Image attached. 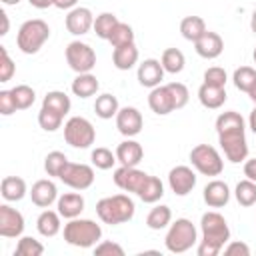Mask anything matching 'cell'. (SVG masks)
<instances>
[{
  "label": "cell",
  "instance_id": "37",
  "mask_svg": "<svg viewBox=\"0 0 256 256\" xmlns=\"http://www.w3.org/2000/svg\"><path fill=\"white\" fill-rule=\"evenodd\" d=\"M10 92H12V96H14V102H16V108H18V110L30 108V106L34 104V100H36V92H34L30 86H26V84H18V86H14Z\"/></svg>",
  "mask_w": 256,
  "mask_h": 256
},
{
  "label": "cell",
  "instance_id": "3",
  "mask_svg": "<svg viewBox=\"0 0 256 256\" xmlns=\"http://www.w3.org/2000/svg\"><path fill=\"white\" fill-rule=\"evenodd\" d=\"M136 212V206L132 202L130 196L126 194H114V196H106L102 200H98L96 204V214L104 224L116 226V224H124L128 220H132Z\"/></svg>",
  "mask_w": 256,
  "mask_h": 256
},
{
  "label": "cell",
  "instance_id": "33",
  "mask_svg": "<svg viewBox=\"0 0 256 256\" xmlns=\"http://www.w3.org/2000/svg\"><path fill=\"white\" fill-rule=\"evenodd\" d=\"M118 22H120V20H118L112 12H102V14H98V16L94 18V32H96V36L102 38V40H108Z\"/></svg>",
  "mask_w": 256,
  "mask_h": 256
},
{
  "label": "cell",
  "instance_id": "8",
  "mask_svg": "<svg viewBox=\"0 0 256 256\" xmlns=\"http://www.w3.org/2000/svg\"><path fill=\"white\" fill-rule=\"evenodd\" d=\"M64 140L72 148H88L96 140V130L90 124V120L82 116H72L64 124Z\"/></svg>",
  "mask_w": 256,
  "mask_h": 256
},
{
  "label": "cell",
  "instance_id": "54",
  "mask_svg": "<svg viewBox=\"0 0 256 256\" xmlns=\"http://www.w3.org/2000/svg\"><path fill=\"white\" fill-rule=\"evenodd\" d=\"M250 28H252V32L256 34V10L252 12V18H250Z\"/></svg>",
  "mask_w": 256,
  "mask_h": 256
},
{
  "label": "cell",
  "instance_id": "19",
  "mask_svg": "<svg viewBox=\"0 0 256 256\" xmlns=\"http://www.w3.org/2000/svg\"><path fill=\"white\" fill-rule=\"evenodd\" d=\"M202 196H204V202L210 208H222L230 200V188L222 180H212V182H208L204 186V194Z\"/></svg>",
  "mask_w": 256,
  "mask_h": 256
},
{
  "label": "cell",
  "instance_id": "27",
  "mask_svg": "<svg viewBox=\"0 0 256 256\" xmlns=\"http://www.w3.org/2000/svg\"><path fill=\"white\" fill-rule=\"evenodd\" d=\"M36 228L42 236L46 238H52L60 232V212H54V210H44L38 220H36Z\"/></svg>",
  "mask_w": 256,
  "mask_h": 256
},
{
  "label": "cell",
  "instance_id": "10",
  "mask_svg": "<svg viewBox=\"0 0 256 256\" xmlns=\"http://www.w3.org/2000/svg\"><path fill=\"white\" fill-rule=\"evenodd\" d=\"M114 184L126 192H134L136 196L142 192V188L146 186L150 174L138 170L136 166H120L114 170Z\"/></svg>",
  "mask_w": 256,
  "mask_h": 256
},
{
  "label": "cell",
  "instance_id": "7",
  "mask_svg": "<svg viewBox=\"0 0 256 256\" xmlns=\"http://www.w3.org/2000/svg\"><path fill=\"white\" fill-rule=\"evenodd\" d=\"M190 162L192 166L204 174V176H218L224 170V162L214 146L208 144H198L190 150Z\"/></svg>",
  "mask_w": 256,
  "mask_h": 256
},
{
  "label": "cell",
  "instance_id": "43",
  "mask_svg": "<svg viewBox=\"0 0 256 256\" xmlns=\"http://www.w3.org/2000/svg\"><path fill=\"white\" fill-rule=\"evenodd\" d=\"M166 86H168V90H170V94H172V100H174V110L184 108V106L188 104V98H190L188 88H186L182 82H170V84H166Z\"/></svg>",
  "mask_w": 256,
  "mask_h": 256
},
{
  "label": "cell",
  "instance_id": "55",
  "mask_svg": "<svg viewBox=\"0 0 256 256\" xmlns=\"http://www.w3.org/2000/svg\"><path fill=\"white\" fill-rule=\"evenodd\" d=\"M248 96H250V98H252V102L256 104V84H254V86L248 90Z\"/></svg>",
  "mask_w": 256,
  "mask_h": 256
},
{
  "label": "cell",
  "instance_id": "25",
  "mask_svg": "<svg viewBox=\"0 0 256 256\" xmlns=\"http://www.w3.org/2000/svg\"><path fill=\"white\" fill-rule=\"evenodd\" d=\"M0 194L8 202H18L26 196V182L18 176H6L0 184Z\"/></svg>",
  "mask_w": 256,
  "mask_h": 256
},
{
  "label": "cell",
  "instance_id": "11",
  "mask_svg": "<svg viewBox=\"0 0 256 256\" xmlns=\"http://www.w3.org/2000/svg\"><path fill=\"white\" fill-rule=\"evenodd\" d=\"M58 178H60L66 186H70V188H74V190H86V188H90L92 182H94V170H92L88 164L68 162Z\"/></svg>",
  "mask_w": 256,
  "mask_h": 256
},
{
  "label": "cell",
  "instance_id": "57",
  "mask_svg": "<svg viewBox=\"0 0 256 256\" xmlns=\"http://www.w3.org/2000/svg\"><path fill=\"white\" fill-rule=\"evenodd\" d=\"M252 58H254V64H256V48H254V52H252Z\"/></svg>",
  "mask_w": 256,
  "mask_h": 256
},
{
  "label": "cell",
  "instance_id": "34",
  "mask_svg": "<svg viewBox=\"0 0 256 256\" xmlns=\"http://www.w3.org/2000/svg\"><path fill=\"white\" fill-rule=\"evenodd\" d=\"M162 196H164V184H162L160 178H156V176H150L148 182H146V186H144L142 192L138 194V198H140L142 202H146V204H154V202H158Z\"/></svg>",
  "mask_w": 256,
  "mask_h": 256
},
{
  "label": "cell",
  "instance_id": "46",
  "mask_svg": "<svg viewBox=\"0 0 256 256\" xmlns=\"http://www.w3.org/2000/svg\"><path fill=\"white\" fill-rule=\"evenodd\" d=\"M94 254H98V256H106V254H110V256H124V248L120 244H116V242L106 240V242H100V244L94 246Z\"/></svg>",
  "mask_w": 256,
  "mask_h": 256
},
{
  "label": "cell",
  "instance_id": "13",
  "mask_svg": "<svg viewBox=\"0 0 256 256\" xmlns=\"http://www.w3.org/2000/svg\"><path fill=\"white\" fill-rule=\"evenodd\" d=\"M142 124H144L142 114H140L138 108H134V106H124V108H120L118 114H116V128H118V132H120L122 136H128V138H130V136L140 134Z\"/></svg>",
  "mask_w": 256,
  "mask_h": 256
},
{
  "label": "cell",
  "instance_id": "40",
  "mask_svg": "<svg viewBox=\"0 0 256 256\" xmlns=\"http://www.w3.org/2000/svg\"><path fill=\"white\" fill-rule=\"evenodd\" d=\"M62 120H64V116H60V114H56V112H52L48 108H40V112H38V124L46 132L58 130L62 126Z\"/></svg>",
  "mask_w": 256,
  "mask_h": 256
},
{
  "label": "cell",
  "instance_id": "41",
  "mask_svg": "<svg viewBox=\"0 0 256 256\" xmlns=\"http://www.w3.org/2000/svg\"><path fill=\"white\" fill-rule=\"evenodd\" d=\"M44 252V246L34 240L32 236H22L18 240V246H16V254L18 256H40Z\"/></svg>",
  "mask_w": 256,
  "mask_h": 256
},
{
  "label": "cell",
  "instance_id": "4",
  "mask_svg": "<svg viewBox=\"0 0 256 256\" xmlns=\"http://www.w3.org/2000/svg\"><path fill=\"white\" fill-rule=\"evenodd\" d=\"M102 238V228L94 220L88 218H72L64 226V240L70 246L78 248H92Z\"/></svg>",
  "mask_w": 256,
  "mask_h": 256
},
{
  "label": "cell",
  "instance_id": "23",
  "mask_svg": "<svg viewBox=\"0 0 256 256\" xmlns=\"http://www.w3.org/2000/svg\"><path fill=\"white\" fill-rule=\"evenodd\" d=\"M198 100L204 108L208 110H216L226 102V90L222 86H210V84H202L198 88Z\"/></svg>",
  "mask_w": 256,
  "mask_h": 256
},
{
  "label": "cell",
  "instance_id": "53",
  "mask_svg": "<svg viewBox=\"0 0 256 256\" xmlns=\"http://www.w3.org/2000/svg\"><path fill=\"white\" fill-rule=\"evenodd\" d=\"M248 124H250V128H252V132L256 134V106H254V110L250 112V118H248Z\"/></svg>",
  "mask_w": 256,
  "mask_h": 256
},
{
  "label": "cell",
  "instance_id": "14",
  "mask_svg": "<svg viewBox=\"0 0 256 256\" xmlns=\"http://www.w3.org/2000/svg\"><path fill=\"white\" fill-rule=\"evenodd\" d=\"M168 184L176 196H186L196 186V174L188 166H176L168 174Z\"/></svg>",
  "mask_w": 256,
  "mask_h": 256
},
{
  "label": "cell",
  "instance_id": "12",
  "mask_svg": "<svg viewBox=\"0 0 256 256\" xmlns=\"http://www.w3.org/2000/svg\"><path fill=\"white\" fill-rule=\"evenodd\" d=\"M22 232H24V216L16 208L2 204L0 206V236L18 238Z\"/></svg>",
  "mask_w": 256,
  "mask_h": 256
},
{
  "label": "cell",
  "instance_id": "26",
  "mask_svg": "<svg viewBox=\"0 0 256 256\" xmlns=\"http://www.w3.org/2000/svg\"><path fill=\"white\" fill-rule=\"evenodd\" d=\"M98 86H100V84H98L96 76L90 74V72H84V74H78V76L74 78V82H72V92H74L78 98H90V96L96 94Z\"/></svg>",
  "mask_w": 256,
  "mask_h": 256
},
{
  "label": "cell",
  "instance_id": "9",
  "mask_svg": "<svg viewBox=\"0 0 256 256\" xmlns=\"http://www.w3.org/2000/svg\"><path fill=\"white\" fill-rule=\"evenodd\" d=\"M66 62L74 72L84 74V72H90L96 66V54L88 44H84L80 40H74L66 46Z\"/></svg>",
  "mask_w": 256,
  "mask_h": 256
},
{
  "label": "cell",
  "instance_id": "24",
  "mask_svg": "<svg viewBox=\"0 0 256 256\" xmlns=\"http://www.w3.org/2000/svg\"><path fill=\"white\" fill-rule=\"evenodd\" d=\"M112 62L118 70H130L136 62H138V48L134 42L130 44H122V46H116L114 52H112Z\"/></svg>",
  "mask_w": 256,
  "mask_h": 256
},
{
  "label": "cell",
  "instance_id": "52",
  "mask_svg": "<svg viewBox=\"0 0 256 256\" xmlns=\"http://www.w3.org/2000/svg\"><path fill=\"white\" fill-rule=\"evenodd\" d=\"M0 18H2V30H0V34L4 36V34H8V14L6 12H0Z\"/></svg>",
  "mask_w": 256,
  "mask_h": 256
},
{
  "label": "cell",
  "instance_id": "2",
  "mask_svg": "<svg viewBox=\"0 0 256 256\" xmlns=\"http://www.w3.org/2000/svg\"><path fill=\"white\" fill-rule=\"evenodd\" d=\"M202 228V242L198 246V256H216L230 240V228L222 214L206 212L200 220Z\"/></svg>",
  "mask_w": 256,
  "mask_h": 256
},
{
  "label": "cell",
  "instance_id": "20",
  "mask_svg": "<svg viewBox=\"0 0 256 256\" xmlns=\"http://www.w3.org/2000/svg\"><path fill=\"white\" fill-rule=\"evenodd\" d=\"M148 106L152 108V112H156L158 116H166L174 110V100H172V94L168 90V86H156L152 88L150 96H148Z\"/></svg>",
  "mask_w": 256,
  "mask_h": 256
},
{
  "label": "cell",
  "instance_id": "32",
  "mask_svg": "<svg viewBox=\"0 0 256 256\" xmlns=\"http://www.w3.org/2000/svg\"><path fill=\"white\" fill-rule=\"evenodd\" d=\"M170 220H172V210L168 206H156V208H152L148 212L146 226L150 230H162V228H166L170 224Z\"/></svg>",
  "mask_w": 256,
  "mask_h": 256
},
{
  "label": "cell",
  "instance_id": "21",
  "mask_svg": "<svg viewBox=\"0 0 256 256\" xmlns=\"http://www.w3.org/2000/svg\"><path fill=\"white\" fill-rule=\"evenodd\" d=\"M116 158L122 166H138L144 158V150L136 140H124L116 148Z\"/></svg>",
  "mask_w": 256,
  "mask_h": 256
},
{
  "label": "cell",
  "instance_id": "47",
  "mask_svg": "<svg viewBox=\"0 0 256 256\" xmlns=\"http://www.w3.org/2000/svg\"><path fill=\"white\" fill-rule=\"evenodd\" d=\"M18 108H16V102H14V96L10 90H2L0 92V114L4 116H10L14 114Z\"/></svg>",
  "mask_w": 256,
  "mask_h": 256
},
{
  "label": "cell",
  "instance_id": "44",
  "mask_svg": "<svg viewBox=\"0 0 256 256\" xmlns=\"http://www.w3.org/2000/svg\"><path fill=\"white\" fill-rule=\"evenodd\" d=\"M14 62L8 56V50L4 46H0V82H8L14 76Z\"/></svg>",
  "mask_w": 256,
  "mask_h": 256
},
{
  "label": "cell",
  "instance_id": "18",
  "mask_svg": "<svg viewBox=\"0 0 256 256\" xmlns=\"http://www.w3.org/2000/svg\"><path fill=\"white\" fill-rule=\"evenodd\" d=\"M30 198L38 208H48L58 200V190L52 180H38L32 184Z\"/></svg>",
  "mask_w": 256,
  "mask_h": 256
},
{
  "label": "cell",
  "instance_id": "48",
  "mask_svg": "<svg viewBox=\"0 0 256 256\" xmlns=\"http://www.w3.org/2000/svg\"><path fill=\"white\" fill-rule=\"evenodd\" d=\"M224 254L226 256H234V254H238V256H250V248H248L246 242H230L224 248Z\"/></svg>",
  "mask_w": 256,
  "mask_h": 256
},
{
  "label": "cell",
  "instance_id": "56",
  "mask_svg": "<svg viewBox=\"0 0 256 256\" xmlns=\"http://www.w3.org/2000/svg\"><path fill=\"white\" fill-rule=\"evenodd\" d=\"M2 2H4V4H10V6H12V4H18L20 0H2Z\"/></svg>",
  "mask_w": 256,
  "mask_h": 256
},
{
  "label": "cell",
  "instance_id": "51",
  "mask_svg": "<svg viewBox=\"0 0 256 256\" xmlns=\"http://www.w3.org/2000/svg\"><path fill=\"white\" fill-rule=\"evenodd\" d=\"M34 8H40V10H44V8H48V6H54V0H28Z\"/></svg>",
  "mask_w": 256,
  "mask_h": 256
},
{
  "label": "cell",
  "instance_id": "38",
  "mask_svg": "<svg viewBox=\"0 0 256 256\" xmlns=\"http://www.w3.org/2000/svg\"><path fill=\"white\" fill-rule=\"evenodd\" d=\"M66 164H68L66 154H64V152H58V150L50 152V154L44 158V170H46L48 176H56V178H58V176L62 174V170H64Z\"/></svg>",
  "mask_w": 256,
  "mask_h": 256
},
{
  "label": "cell",
  "instance_id": "50",
  "mask_svg": "<svg viewBox=\"0 0 256 256\" xmlns=\"http://www.w3.org/2000/svg\"><path fill=\"white\" fill-rule=\"evenodd\" d=\"M78 0H54V6L60 10H72Z\"/></svg>",
  "mask_w": 256,
  "mask_h": 256
},
{
  "label": "cell",
  "instance_id": "42",
  "mask_svg": "<svg viewBox=\"0 0 256 256\" xmlns=\"http://www.w3.org/2000/svg\"><path fill=\"white\" fill-rule=\"evenodd\" d=\"M92 164L96 166V168H100V170H110L112 166H114V162L118 160L116 158V154H112L108 148H96V150H92Z\"/></svg>",
  "mask_w": 256,
  "mask_h": 256
},
{
  "label": "cell",
  "instance_id": "17",
  "mask_svg": "<svg viewBox=\"0 0 256 256\" xmlns=\"http://www.w3.org/2000/svg\"><path fill=\"white\" fill-rule=\"evenodd\" d=\"M164 78V68H162V62L156 60V58H148L144 60L140 66H138V82L146 88H156L160 86Z\"/></svg>",
  "mask_w": 256,
  "mask_h": 256
},
{
  "label": "cell",
  "instance_id": "49",
  "mask_svg": "<svg viewBox=\"0 0 256 256\" xmlns=\"http://www.w3.org/2000/svg\"><path fill=\"white\" fill-rule=\"evenodd\" d=\"M244 176L252 182H256V158H250L244 162Z\"/></svg>",
  "mask_w": 256,
  "mask_h": 256
},
{
  "label": "cell",
  "instance_id": "28",
  "mask_svg": "<svg viewBox=\"0 0 256 256\" xmlns=\"http://www.w3.org/2000/svg\"><path fill=\"white\" fill-rule=\"evenodd\" d=\"M70 106H72L70 104V98L64 92H60V90L48 92L44 96V100H42V108H48V110H52V112H56L60 116H66L70 112Z\"/></svg>",
  "mask_w": 256,
  "mask_h": 256
},
{
  "label": "cell",
  "instance_id": "29",
  "mask_svg": "<svg viewBox=\"0 0 256 256\" xmlns=\"http://www.w3.org/2000/svg\"><path fill=\"white\" fill-rule=\"evenodd\" d=\"M180 32L186 40L190 42H196L204 32H206V22L200 18V16H186L182 22H180Z\"/></svg>",
  "mask_w": 256,
  "mask_h": 256
},
{
  "label": "cell",
  "instance_id": "39",
  "mask_svg": "<svg viewBox=\"0 0 256 256\" xmlns=\"http://www.w3.org/2000/svg\"><path fill=\"white\" fill-rule=\"evenodd\" d=\"M108 42H110L114 48H116V46H122V44L134 42V30H132V26H128V24H124V22H118L116 28L112 30Z\"/></svg>",
  "mask_w": 256,
  "mask_h": 256
},
{
  "label": "cell",
  "instance_id": "31",
  "mask_svg": "<svg viewBox=\"0 0 256 256\" xmlns=\"http://www.w3.org/2000/svg\"><path fill=\"white\" fill-rule=\"evenodd\" d=\"M118 110H120L118 100H116V96H112V94H102V96H98L96 102H94V112H96V116H100V118H104V120L116 116Z\"/></svg>",
  "mask_w": 256,
  "mask_h": 256
},
{
  "label": "cell",
  "instance_id": "5",
  "mask_svg": "<svg viewBox=\"0 0 256 256\" xmlns=\"http://www.w3.org/2000/svg\"><path fill=\"white\" fill-rule=\"evenodd\" d=\"M50 38V28L44 20L34 18V20H26L16 36V44L24 54H36L44 42Z\"/></svg>",
  "mask_w": 256,
  "mask_h": 256
},
{
  "label": "cell",
  "instance_id": "22",
  "mask_svg": "<svg viewBox=\"0 0 256 256\" xmlns=\"http://www.w3.org/2000/svg\"><path fill=\"white\" fill-rule=\"evenodd\" d=\"M56 204H58L60 216H64V218H68V220L78 218L80 212L84 210V198H82L80 194H76V192H66V194H62V196L56 200Z\"/></svg>",
  "mask_w": 256,
  "mask_h": 256
},
{
  "label": "cell",
  "instance_id": "35",
  "mask_svg": "<svg viewBox=\"0 0 256 256\" xmlns=\"http://www.w3.org/2000/svg\"><path fill=\"white\" fill-rule=\"evenodd\" d=\"M234 196L238 200L240 206H252L256 204V182L252 180H240L236 184V190H234Z\"/></svg>",
  "mask_w": 256,
  "mask_h": 256
},
{
  "label": "cell",
  "instance_id": "15",
  "mask_svg": "<svg viewBox=\"0 0 256 256\" xmlns=\"http://www.w3.org/2000/svg\"><path fill=\"white\" fill-rule=\"evenodd\" d=\"M90 28H94V16L88 8L84 6H76L68 12L66 16V30L74 36H82L86 34Z\"/></svg>",
  "mask_w": 256,
  "mask_h": 256
},
{
  "label": "cell",
  "instance_id": "36",
  "mask_svg": "<svg viewBox=\"0 0 256 256\" xmlns=\"http://www.w3.org/2000/svg\"><path fill=\"white\" fill-rule=\"evenodd\" d=\"M232 80H234V86H236L238 90H242V92L248 94V90L256 84V70L250 68V66H240V68L234 70Z\"/></svg>",
  "mask_w": 256,
  "mask_h": 256
},
{
  "label": "cell",
  "instance_id": "1",
  "mask_svg": "<svg viewBox=\"0 0 256 256\" xmlns=\"http://www.w3.org/2000/svg\"><path fill=\"white\" fill-rule=\"evenodd\" d=\"M216 132H218V140L224 150V156L232 164L246 160L248 144H246V136H244V118L238 112H234V110L222 112L216 118Z\"/></svg>",
  "mask_w": 256,
  "mask_h": 256
},
{
  "label": "cell",
  "instance_id": "6",
  "mask_svg": "<svg viewBox=\"0 0 256 256\" xmlns=\"http://www.w3.org/2000/svg\"><path fill=\"white\" fill-rule=\"evenodd\" d=\"M196 226L188 218H178L174 224H170V230L164 238V244L168 252L172 254H182L190 250L196 244Z\"/></svg>",
  "mask_w": 256,
  "mask_h": 256
},
{
  "label": "cell",
  "instance_id": "30",
  "mask_svg": "<svg viewBox=\"0 0 256 256\" xmlns=\"http://www.w3.org/2000/svg\"><path fill=\"white\" fill-rule=\"evenodd\" d=\"M160 62H162L164 72H170V74H178V72H182V70H184V64H186L184 54H182L178 48H166V50L162 52Z\"/></svg>",
  "mask_w": 256,
  "mask_h": 256
},
{
  "label": "cell",
  "instance_id": "16",
  "mask_svg": "<svg viewBox=\"0 0 256 256\" xmlns=\"http://www.w3.org/2000/svg\"><path fill=\"white\" fill-rule=\"evenodd\" d=\"M194 46H196L198 56H202V58H206V60H214V58H218V56L222 54V50H224V40L220 38V34L206 30V32L194 42Z\"/></svg>",
  "mask_w": 256,
  "mask_h": 256
},
{
  "label": "cell",
  "instance_id": "45",
  "mask_svg": "<svg viewBox=\"0 0 256 256\" xmlns=\"http://www.w3.org/2000/svg\"><path fill=\"white\" fill-rule=\"evenodd\" d=\"M226 80H228V76H226V70L224 68H220V66H212V68H208L206 72H204V84H210V86H226Z\"/></svg>",
  "mask_w": 256,
  "mask_h": 256
}]
</instances>
